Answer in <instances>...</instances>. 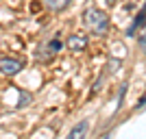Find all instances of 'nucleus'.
I'll list each match as a JSON object with an SVG mask.
<instances>
[{"mask_svg": "<svg viewBox=\"0 0 146 139\" xmlns=\"http://www.w3.org/2000/svg\"><path fill=\"white\" fill-rule=\"evenodd\" d=\"M83 22H85L87 30H90L92 35L103 37L105 33L109 30V15L105 11H100V9H94V7L83 13Z\"/></svg>", "mask_w": 146, "mask_h": 139, "instance_id": "f257e3e1", "label": "nucleus"}, {"mask_svg": "<svg viewBox=\"0 0 146 139\" xmlns=\"http://www.w3.org/2000/svg\"><path fill=\"white\" fill-rule=\"evenodd\" d=\"M22 67H24V61L22 59H0V74L15 76Z\"/></svg>", "mask_w": 146, "mask_h": 139, "instance_id": "f03ea898", "label": "nucleus"}, {"mask_svg": "<svg viewBox=\"0 0 146 139\" xmlns=\"http://www.w3.org/2000/svg\"><path fill=\"white\" fill-rule=\"evenodd\" d=\"M87 133H90V122H87V120H81V122H76V124L72 126V130L68 133L66 139H85Z\"/></svg>", "mask_w": 146, "mask_h": 139, "instance_id": "7ed1b4c3", "label": "nucleus"}, {"mask_svg": "<svg viewBox=\"0 0 146 139\" xmlns=\"http://www.w3.org/2000/svg\"><path fill=\"white\" fill-rule=\"evenodd\" d=\"M66 46H68V50H72V52H81V50L87 48V37L85 35H70Z\"/></svg>", "mask_w": 146, "mask_h": 139, "instance_id": "20e7f679", "label": "nucleus"}, {"mask_svg": "<svg viewBox=\"0 0 146 139\" xmlns=\"http://www.w3.org/2000/svg\"><path fill=\"white\" fill-rule=\"evenodd\" d=\"M70 2H72V0H44L46 9H50V11H55V13H61Z\"/></svg>", "mask_w": 146, "mask_h": 139, "instance_id": "39448f33", "label": "nucleus"}, {"mask_svg": "<svg viewBox=\"0 0 146 139\" xmlns=\"http://www.w3.org/2000/svg\"><path fill=\"white\" fill-rule=\"evenodd\" d=\"M137 26H140V28H142V26H144V11H140V15H137V18L133 20V24H131V28L127 30V35H133Z\"/></svg>", "mask_w": 146, "mask_h": 139, "instance_id": "423d86ee", "label": "nucleus"}, {"mask_svg": "<svg viewBox=\"0 0 146 139\" xmlns=\"http://www.w3.org/2000/svg\"><path fill=\"white\" fill-rule=\"evenodd\" d=\"M29 102H31V94H26V91H20V102H18V107H26Z\"/></svg>", "mask_w": 146, "mask_h": 139, "instance_id": "0eeeda50", "label": "nucleus"}, {"mask_svg": "<svg viewBox=\"0 0 146 139\" xmlns=\"http://www.w3.org/2000/svg\"><path fill=\"white\" fill-rule=\"evenodd\" d=\"M50 48H52V50H61V42H57V39H55V42L50 43Z\"/></svg>", "mask_w": 146, "mask_h": 139, "instance_id": "6e6552de", "label": "nucleus"}, {"mask_svg": "<svg viewBox=\"0 0 146 139\" xmlns=\"http://www.w3.org/2000/svg\"><path fill=\"white\" fill-rule=\"evenodd\" d=\"M107 5H109V7H111V5H116V0H107Z\"/></svg>", "mask_w": 146, "mask_h": 139, "instance_id": "1a4fd4ad", "label": "nucleus"}, {"mask_svg": "<svg viewBox=\"0 0 146 139\" xmlns=\"http://www.w3.org/2000/svg\"><path fill=\"white\" fill-rule=\"evenodd\" d=\"M103 139H109V137H103Z\"/></svg>", "mask_w": 146, "mask_h": 139, "instance_id": "9d476101", "label": "nucleus"}]
</instances>
